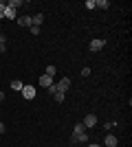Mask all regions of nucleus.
Wrapping results in <instances>:
<instances>
[{
    "mask_svg": "<svg viewBox=\"0 0 132 147\" xmlns=\"http://www.w3.org/2000/svg\"><path fill=\"white\" fill-rule=\"evenodd\" d=\"M73 141L75 143H88V134H86V127L82 123L75 125V132H73Z\"/></svg>",
    "mask_w": 132,
    "mask_h": 147,
    "instance_id": "1",
    "label": "nucleus"
},
{
    "mask_svg": "<svg viewBox=\"0 0 132 147\" xmlns=\"http://www.w3.org/2000/svg\"><path fill=\"white\" fill-rule=\"evenodd\" d=\"M70 88V77H62V79L55 84V90L62 92V94H66V90Z\"/></svg>",
    "mask_w": 132,
    "mask_h": 147,
    "instance_id": "2",
    "label": "nucleus"
},
{
    "mask_svg": "<svg viewBox=\"0 0 132 147\" xmlns=\"http://www.w3.org/2000/svg\"><path fill=\"white\" fill-rule=\"evenodd\" d=\"M82 125H84L86 129L95 127V125H97V114H86V117H84V121H82Z\"/></svg>",
    "mask_w": 132,
    "mask_h": 147,
    "instance_id": "3",
    "label": "nucleus"
},
{
    "mask_svg": "<svg viewBox=\"0 0 132 147\" xmlns=\"http://www.w3.org/2000/svg\"><path fill=\"white\" fill-rule=\"evenodd\" d=\"M22 97H24L26 101H31V99L35 97V88H33V86H24V88H22Z\"/></svg>",
    "mask_w": 132,
    "mask_h": 147,
    "instance_id": "4",
    "label": "nucleus"
},
{
    "mask_svg": "<svg viewBox=\"0 0 132 147\" xmlns=\"http://www.w3.org/2000/svg\"><path fill=\"white\" fill-rule=\"evenodd\" d=\"M104 46H106V40H93V42H90V51H93V53L101 51Z\"/></svg>",
    "mask_w": 132,
    "mask_h": 147,
    "instance_id": "5",
    "label": "nucleus"
},
{
    "mask_svg": "<svg viewBox=\"0 0 132 147\" xmlns=\"http://www.w3.org/2000/svg\"><path fill=\"white\" fill-rule=\"evenodd\" d=\"M18 24H20V26H29V29H31V26H33L31 16H22V18H18Z\"/></svg>",
    "mask_w": 132,
    "mask_h": 147,
    "instance_id": "6",
    "label": "nucleus"
},
{
    "mask_svg": "<svg viewBox=\"0 0 132 147\" xmlns=\"http://www.w3.org/2000/svg\"><path fill=\"white\" fill-rule=\"evenodd\" d=\"M104 145H106V147H117V136L106 134V138H104Z\"/></svg>",
    "mask_w": 132,
    "mask_h": 147,
    "instance_id": "7",
    "label": "nucleus"
},
{
    "mask_svg": "<svg viewBox=\"0 0 132 147\" xmlns=\"http://www.w3.org/2000/svg\"><path fill=\"white\" fill-rule=\"evenodd\" d=\"M40 86H42V88L53 86V77H49V75H42V77H40Z\"/></svg>",
    "mask_w": 132,
    "mask_h": 147,
    "instance_id": "8",
    "label": "nucleus"
},
{
    "mask_svg": "<svg viewBox=\"0 0 132 147\" xmlns=\"http://www.w3.org/2000/svg\"><path fill=\"white\" fill-rule=\"evenodd\" d=\"M5 18H9V20H18V13H16V9L7 7V9H5Z\"/></svg>",
    "mask_w": 132,
    "mask_h": 147,
    "instance_id": "9",
    "label": "nucleus"
},
{
    "mask_svg": "<svg viewBox=\"0 0 132 147\" xmlns=\"http://www.w3.org/2000/svg\"><path fill=\"white\" fill-rule=\"evenodd\" d=\"M108 7H110L108 0H95V9H108Z\"/></svg>",
    "mask_w": 132,
    "mask_h": 147,
    "instance_id": "10",
    "label": "nucleus"
},
{
    "mask_svg": "<svg viewBox=\"0 0 132 147\" xmlns=\"http://www.w3.org/2000/svg\"><path fill=\"white\" fill-rule=\"evenodd\" d=\"M31 20H33V26H40V24H42V20H44V16L38 13V16H31Z\"/></svg>",
    "mask_w": 132,
    "mask_h": 147,
    "instance_id": "11",
    "label": "nucleus"
},
{
    "mask_svg": "<svg viewBox=\"0 0 132 147\" xmlns=\"http://www.w3.org/2000/svg\"><path fill=\"white\" fill-rule=\"evenodd\" d=\"M11 88H13V90H22V88H24V84L16 79V81H11Z\"/></svg>",
    "mask_w": 132,
    "mask_h": 147,
    "instance_id": "12",
    "label": "nucleus"
},
{
    "mask_svg": "<svg viewBox=\"0 0 132 147\" xmlns=\"http://www.w3.org/2000/svg\"><path fill=\"white\" fill-rule=\"evenodd\" d=\"M7 7H11V9H18V7H22V2H20V0H11V2H7Z\"/></svg>",
    "mask_w": 132,
    "mask_h": 147,
    "instance_id": "13",
    "label": "nucleus"
},
{
    "mask_svg": "<svg viewBox=\"0 0 132 147\" xmlns=\"http://www.w3.org/2000/svg\"><path fill=\"white\" fill-rule=\"evenodd\" d=\"M44 75H49V77H53L55 75V66H46V73Z\"/></svg>",
    "mask_w": 132,
    "mask_h": 147,
    "instance_id": "14",
    "label": "nucleus"
},
{
    "mask_svg": "<svg viewBox=\"0 0 132 147\" xmlns=\"http://www.w3.org/2000/svg\"><path fill=\"white\" fill-rule=\"evenodd\" d=\"M53 97H55V101H57V103H62V101H64V94H62V92H55Z\"/></svg>",
    "mask_w": 132,
    "mask_h": 147,
    "instance_id": "15",
    "label": "nucleus"
},
{
    "mask_svg": "<svg viewBox=\"0 0 132 147\" xmlns=\"http://www.w3.org/2000/svg\"><path fill=\"white\" fill-rule=\"evenodd\" d=\"M5 9H7V2H0V18H5Z\"/></svg>",
    "mask_w": 132,
    "mask_h": 147,
    "instance_id": "16",
    "label": "nucleus"
},
{
    "mask_svg": "<svg viewBox=\"0 0 132 147\" xmlns=\"http://www.w3.org/2000/svg\"><path fill=\"white\" fill-rule=\"evenodd\" d=\"M86 9H95V0H86Z\"/></svg>",
    "mask_w": 132,
    "mask_h": 147,
    "instance_id": "17",
    "label": "nucleus"
},
{
    "mask_svg": "<svg viewBox=\"0 0 132 147\" xmlns=\"http://www.w3.org/2000/svg\"><path fill=\"white\" fill-rule=\"evenodd\" d=\"M31 33L33 35H40V26H31Z\"/></svg>",
    "mask_w": 132,
    "mask_h": 147,
    "instance_id": "18",
    "label": "nucleus"
},
{
    "mask_svg": "<svg viewBox=\"0 0 132 147\" xmlns=\"http://www.w3.org/2000/svg\"><path fill=\"white\" fill-rule=\"evenodd\" d=\"M0 134H5V123H0Z\"/></svg>",
    "mask_w": 132,
    "mask_h": 147,
    "instance_id": "19",
    "label": "nucleus"
},
{
    "mask_svg": "<svg viewBox=\"0 0 132 147\" xmlns=\"http://www.w3.org/2000/svg\"><path fill=\"white\" fill-rule=\"evenodd\" d=\"M2 99H5V92H2V90H0V101H2Z\"/></svg>",
    "mask_w": 132,
    "mask_h": 147,
    "instance_id": "20",
    "label": "nucleus"
},
{
    "mask_svg": "<svg viewBox=\"0 0 132 147\" xmlns=\"http://www.w3.org/2000/svg\"><path fill=\"white\" fill-rule=\"evenodd\" d=\"M88 147H99V145H88Z\"/></svg>",
    "mask_w": 132,
    "mask_h": 147,
    "instance_id": "21",
    "label": "nucleus"
},
{
    "mask_svg": "<svg viewBox=\"0 0 132 147\" xmlns=\"http://www.w3.org/2000/svg\"><path fill=\"white\" fill-rule=\"evenodd\" d=\"M0 37H2V33H0Z\"/></svg>",
    "mask_w": 132,
    "mask_h": 147,
    "instance_id": "22",
    "label": "nucleus"
}]
</instances>
